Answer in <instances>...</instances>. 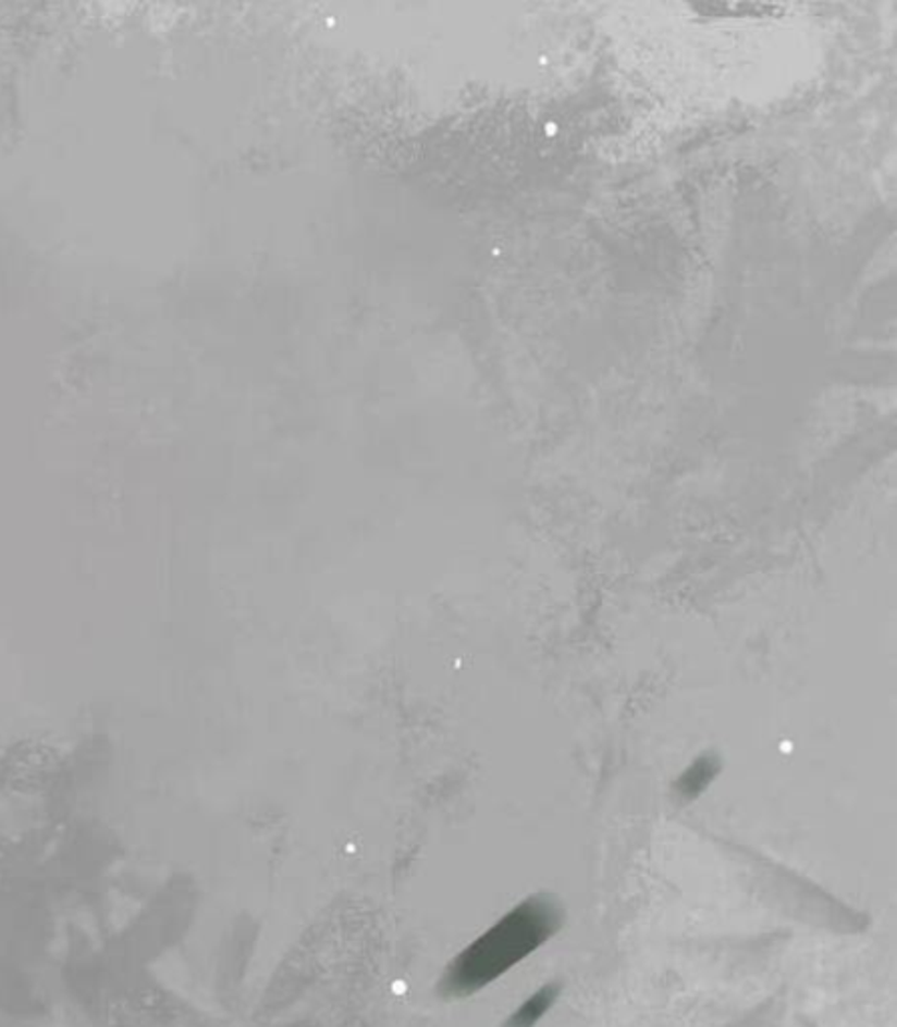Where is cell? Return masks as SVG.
I'll return each mask as SVG.
<instances>
[{
    "label": "cell",
    "mask_w": 897,
    "mask_h": 1027,
    "mask_svg": "<svg viewBox=\"0 0 897 1027\" xmlns=\"http://www.w3.org/2000/svg\"><path fill=\"white\" fill-rule=\"evenodd\" d=\"M561 925L563 910L552 895L540 893L525 899L450 963L440 991L450 998H466L487 988L539 950Z\"/></svg>",
    "instance_id": "1"
},
{
    "label": "cell",
    "mask_w": 897,
    "mask_h": 1027,
    "mask_svg": "<svg viewBox=\"0 0 897 1027\" xmlns=\"http://www.w3.org/2000/svg\"><path fill=\"white\" fill-rule=\"evenodd\" d=\"M558 993H561V986H558V983H549V986L540 988L537 993H532V995L506 1019L504 1027L537 1026L540 1019H542V1017L546 1015V1012L551 1010L552 1005H554V1002L558 1000Z\"/></svg>",
    "instance_id": "2"
}]
</instances>
